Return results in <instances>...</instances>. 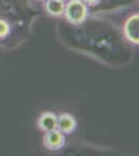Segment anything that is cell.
I'll list each match as a JSON object with an SVG mask.
<instances>
[{"instance_id": "6da1fadb", "label": "cell", "mask_w": 139, "mask_h": 156, "mask_svg": "<svg viewBox=\"0 0 139 156\" xmlns=\"http://www.w3.org/2000/svg\"><path fill=\"white\" fill-rule=\"evenodd\" d=\"M64 15L69 23L79 25L87 19V5L82 0H70L64 6Z\"/></svg>"}, {"instance_id": "7a4b0ae2", "label": "cell", "mask_w": 139, "mask_h": 156, "mask_svg": "<svg viewBox=\"0 0 139 156\" xmlns=\"http://www.w3.org/2000/svg\"><path fill=\"white\" fill-rule=\"evenodd\" d=\"M44 145L49 150H60L65 145L64 133H62L58 129H54L46 132V134L44 136Z\"/></svg>"}, {"instance_id": "3957f363", "label": "cell", "mask_w": 139, "mask_h": 156, "mask_svg": "<svg viewBox=\"0 0 139 156\" xmlns=\"http://www.w3.org/2000/svg\"><path fill=\"white\" fill-rule=\"evenodd\" d=\"M126 37L134 45L139 44V15L134 14L129 18L123 26Z\"/></svg>"}, {"instance_id": "277c9868", "label": "cell", "mask_w": 139, "mask_h": 156, "mask_svg": "<svg viewBox=\"0 0 139 156\" xmlns=\"http://www.w3.org/2000/svg\"><path fill=\"white\" fill-rule=\"evenodd\" d=\"M77 128L75 118L70 114H61L57 117V129L64 134H71Z\"/></svg>"}, {"instance_id": "5b68a950", "label": "cell", "mask_w": 139, "mask_h": 156, "mask_svg": "<svg viewBox=\"0 0 139 156\" xmlns=\"http://www.w3.org/2000/svg\"><path fill=\"white\" fill-rule=\"evenodd\" d=\"M37 125H39L40 129L45 132L57 129V115L51 112H43L41 117L39 118Z\"/></svg>"}, {"instance_id": "8992f818", "label": "cell", "mask_w": 139, "mask_h": 156, "mask_svg": "<svg viewBox=\"0 0 139 156\" xmlns=\"http://www.w3.org/2000/svg\"><path fill=\"white\" fill-rule=\"evenodd\" d=\"M45 1H46L45 7L49 15L53 17H59L64 15L65 6L64 1L61 0H45Z\"/></svg>"}, {"instance_id": "52a82bcc", "label": "cell", "mask_w": 139, "mask_h": 156, "mask_svg": "<svg viewBox=\"0 0 139 156\" xmlns=\"http://www.w3.org/2000/svg\"><path fill=\"white\" fill-rule=\"evenodd\" d=\"M11 32V25L5 20L0 19V39H4Z\"/></svg>"}, {"instance_id": "ba28073f", "label": "cell", "mask_w": 139, "mask_h": 156, "mask_svg": "<svg viewBox=\"0 0 139 156\" xmlns=\"http://www.w3.org/2000/svg\"><path fill=\"white\" fill-rule=\"evenodd\" d=\"M86 5H89V6H96L98 5L99 3L101 2V0H82Z\"/></svg>"}, {"instance_id": "9c48e42d", "label": "cell", "mask_w": 139, "mask_h": 156, "mask_svg": "<svg viewBox=\"0 0 139 156\" xmlns=\"http://www.w3.org/2000/svg\"><path fill=\"white\" fill-rule=\"evenodd\" d=\"M61 1H65V0H61Z\"/></svg>"}, {"instance_id": "30bf717a", "label": "cell", "mask_w": 139, "mask_h": 156, "mask_svg": "<svg viewBox=\"0 0 139 156\" xmlns=\"http://www.w3.org/2000/svg\"><path fill=\"white\" fill-rule=\"evenodd\" d=\"M41 1H45V0H41Z\"/></svg>"}]
</instances>
